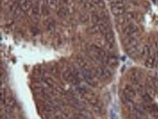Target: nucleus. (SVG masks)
<instances>
[{
  "mask_svg": "<svg viewBox=\"0 0 158 119\" xmlns=\"http://www.w3.org/2000/svg\"><path fill=\"white\" fill-rule=\"evenodd\" d=\"M139 32V28L135 24H128L124 29V34L126 36H135V34Z\"/></svg>",
  "mask_w": 158,
  "mask_h": 119,
  "instance_id": "39448f33",
  "label": "nucleus"
},
{
  "mask_svg": "<svg viewBox=\"0 0 158 119\" xmlns=\"http://www.w3.org/2000/svg\"><path fill=\"white\" fill-rule=\"evenodd\" d=\"M124 44L126 48H130V47L134 46V45H137L138 40L134 36H127V38L124 40Z\"/></svg>",
  "mask_w": 158,
  "mask_h": 119,
  "instance_id": "0eeeda50",
  "label": "nucleus"
},
{
  "mask_svg": "<svg viewBox=\"0 0 158 119\" xmlns=\"http://www.w3.org/2000/svg\"><path fill=\"white\" fill-rule=\"evenodd\" d=\"M92 2L96 5V7L99 8H104L106 6L103 0H92Z\"/></svg>",
  "mask_w": 158,
  "mask_h": 119,
  "instance_id": "a211bd4d",
  "label": "nucleus"
},
{
  "mask_svg": "<svg viewBox=\"0 0 158 119\" xmlns=\"http://www.w3.org/2000/svg\"><path fill=\"white\" fill-rule=\"evenodd\" d=\"M84 5L85 8L87 10H94L96 9V5H95L92 2H86V3H85Z\"/></svg>",
  "mask_w": 158,
  "mask_h": 119,
  "instance_id": "b1692460",
  "label": "nucleus"
},
{
  "mask_svg": "<svg viewBox=\"0 0 158 119\" xmlns=\"http://www.w3.org/2000/svg\"><path fill=\"white\" fill-rule=\"evenodd\" d=\"M141 48H139V45H134V46L130 47L128 48L126 51H127L128 54L130 56V57H136L139 55V51H140Z\"/></svg>",
  "mask_w": 158,
  "mask_h": 119,
  "instance_id": "1a4fd4ad",
  "label": "nucleus"
},
{
  "mask_svg": "<svg viewBox=\"0 0 158 119\" xmlns=\"http://www.w3.org/2000/svg\"><path fill=\"white\" fill-rule=\"evenodd\" d=\"M109 1L110 3L112 5V4L119 3V2H124L125 0H109Z\"/></svg>",
  "mask_w": 158,
  "mask_h": 119,
  "instance_id": "473e14b6",
  "label": "nucleus"
},
{
  "mask_svg": "<svg viewBox=\"0 0 158 119\" xmlns=\"http://www.w3.org/2000/svg\"><path fill=\"white\" fill-rule=\"evenodd\" d=\"M123 93H124V95L126 96L127 97L130 99H133L136 97V90L130 85H126L125 87L124 90H123Z\"/></svg>",
  "mask_w": 158,
  "mask_h": 119,
  "instance_id": "423d86ee",
  "label": "nucleus"
},
{
  "mask_svg": "<svg viewBox=\"0 0 158 119\" xmlns=\"http://www.w3.org/2000/svg\"><path fill=\"white\" fill-rule=\"evenodd\" d=\"M69 13V9H67L65 8H61L58 10V15L60 18H65L68 15Z\"/></svg>",
  "mask_w": 158,
  "mask_h": 119,
  "instance_id": "2eb2a0df",
  "label": "nucleus"
},
{
  "mask_svg": "<svg viewBox=\"0 0 158 119\" xmlns=\"http://www.w3.org/2000/svg\"><path fill=\"white\" fill-rule=\"evenodd\" d=\"M64 93H65L64 92V90L59 86H55L54 87V89H53V94H64Z\"/></svg>",
  "mask_w": 158,
  "mask_h": 119,
  "instance_id": "6ab92c4d",
  "label": "nucleus"
},
{
  "mask_svg": "<svg viewBox=\"0 0 158 119\" xmlns=\"http://www.w3.org/2000/svg\"><path fill=\"white\" fill-rule=\"evenodd\" d=\"M46 3L52 7H55L58 5V0H46Z\"/></svg>",
  "mask_w": 158,
  "mask_h": 119,
  "instance_id": "bb28decb",
  "label": "nucleus"
},
{
  "mask_svg": "<svg viewBox=\"0 0 158 119\" xmlns=\"http://www.w3.org/2000/svg\"><path fill=\"white\" fill-rule=\"evenodd\" d=\"M80 114L83 116L85 119H88L90 117V114L88 111H86V110H83L80 113Z\"/></svg>",
  "mask_w": 158,
  "mask_h": 119,
  "instance_id": "c85d7f7f",
  "label": "nucleus"
},
{
  "mask_svg": "<svg viewBox=\"0 0 158 119\" xmlns=\"http://www.w3.org/2000/svg\"><path fill=\"white\" fill-rule=\"evenodd\" d=\"M135 18V14L132 12H128L125 13L124 15H121V16H119L117 18V21L119 24L120 25H123V24H127L128 22H129L130 21H131L132 19Z\"/></svg>",
  "mask_w": 158,
  "mask_h": 119,
  "instance_id": "20e7f679",
  "label": "nucleus"
},
{
  "mask_svg": "<svg viewBox=\"0 0 158 119\" xmlns=\"http://www.w3.org/2000/svg\"><path fill=\"white\" fill-rule=\"evenodd\" d=\"M110 118L111 119H117V116L116 115L115 112L113 110H111V113H110Z\"/></svg>",
  "mask_w": 158,
  "mask_h": 119,
  "instance_id": "2f4dec72",
  "label": "nucleus"
},
{
  "mask_svg": "<svg viewBox=\"0 0 158 119\" xmlns=\"http://www.w3.org/2000/svg\"><path fill=\"white\" fill-rule=\"evenodd\" d=\"M125 5L124 2H119V3L112 4L111 7L112 13L115 16L119 17L124 15L125 13Z\"/></svg>",
  "mask_w": 158,
  "mask_h": 119,
  "instance_id": "f257e3e1",
  "label": "nucleus"
},
{
  "mask_svg": "<svg viewBox=\"0 0 158 119\" xmlns=\"http://www.w3.org/2000/svg\"><path fill=\"white\" fill-rule=\"evenodd\" d=\"M80 20L82 23H87L89 21V16L87 14L83 13L80 16Z\"/></svg>",
  "mask_w": 158,
  "mask_h": 119,
  "instance_id": "a878e982",
  "label": "nucleus"
},
{
  "mask_svg": "<svg viewBox=\"0 0 158 119\" xmlns=\"http://www.w3.org/2000/svg\"><path fill=\"white\" fill-rule=\"evenodd\" d=\"M0 92H1V95H0L1 104H5V102H6V92H5V90L4 88H1V91Z\"/></svg>",
  "mask_w": 158,
  "mask_h": 119,
  "instance_id": "412c9836",
  "label": "nucleus"
},
{
  "mask_svg": "<svg viewBox=\"0 0 158 119\" xmlns=\"http://www.w3.org/2000/svg\"><path fill=\"white\" fill-rule=\"evenodd\" d=\"M90 0H81V2H82L83 3H86V2H88Z\"/></svg>",
  "mask_w": 158,
  "mask_h": 119,
  "instance_id": "f704fd0d",
  "label": "nucleus"
},
{
  "mask_svg": "<svg viewBox=\"0 0 158 119\" xmlns=\"http://www.w3.org/2000/svg\"><path fill=\"white\" fill-rule=\"evenodd\" d=\"M146 119H147V118H146Z\"/></svg>",
  "mask_w": 158,
  "mask_h": 119,
  "instance_id": "c9c22d12",
  "label": "nucleus"
},
{
  "mask_svg": "<svg viewBox=\"0 0 158 119\" xmlns=\"http://www.w3.org/2000/svg\"><path fill=\"white\" fill-rule=\"evenodd\" d=\"M93 110L96 114H101L102 113V107L99 104V103H97L96 104L93 106Z\"/></svg>",
  "mask_w": 158,
  "mask_h": 119,
  "instance_id": "4be33fe9",
  "label": "nucleus"
},
{
  "mask_svg": "<svg viewBox=\"0 0 158 119\" xmlns=\"http://www.w3.org/2000/svg\"><path fill=\"white\" fill-rule=\"evenodd\" d=\"M151 83H152V86L155 88V91L158 92V74L155 77L151 79Z\"/></svg>",
  "mask_w": 158,
  "mask_h": 119,
  "instance_id": "dca6fc26",
  "label": "nucleus"
},
{
  "mask_svg": "<svg viewBox=\"0 0 158 119\" xmlns=\"http://www.w3.org/2000/svg\"><path fill=\"white\" fill-rule=\"evenodd\" d=\"M63 78H64L67 82L73 84V85L76 86L80 85V81L74 77V75L73 74V73L70 71V70H66L65 72H64V73H63Z\"/></svg>",
  "mask_w": 158,
  "mask_h": 119,
  "instance_id": "f03ea898",
  "label": "nucleus"
},
{
  "mask_svg": "<svg viewBox=\"0 0 158 119\" xmlns=\"http://www.w3.org/2000/svg\"><path fill=\"white\" fill-rule=\"evenodd\" d=\"M41 13L44 15H47L49 14V10L47 9V8H46L45 6H43L42 8H41Z\"/></svg>",
  "mask_w": 158,
  "mask_h": 119,
  "instance_id": "c756f323",
  "label": "nucleus"
},
{
  "mask_svg": "<svg viewBox=\"0 0 158 119\" xmlns=\"http://www.w3.org/2000/svg\"><path fill=\"white\" fill-rule=\"evenodd\" d=\"M54 29H55V25H54L53 23H50L48 24V26H47V29L48 31H53Z\"/></svg>",
  "mask_w": 158,
  "mask_h": 119,
  "instance_id": "7c9ffc66",
  "label": "nucleus"
},
{
  "mask_svg": "<svg viewBox=\"0 0 158 119\" xmlns=\"http://www.w3.org/2000/svg\"><path fill=\"white\" fill-rule=\"evenodd\" d=\"M31 5H32L31 0H25V1L23 2L22 4L20 5V7H21L23 12H26V11L29 10L30 8H31Z\"/></svg>",
  "mask_w": 158,
  "mask_h": 119,
  "instance_id": "f8f14e48",
  "label": "nucleus"
},
{
  "mask_svg": "<svg viewBox=\"0 0 158 119\" xmlns=\"http://www.w3.org/2000/svg\"><path fill=\"white\" fill-rule=\"evenodd\" d=\"M141 97L145 103L151 102L152 101V100H153V98H152V97H151L149 94H147L146 92H145L143 95H141Z\"/></svg>",
  "mask_w": 158,
  "mask_h": 119,
  "instance_id": "aec40b11",
  "label": "nucleus"
},
{
  "mask_svg": "<svg viewBox=\"0 0 158 119\" xmlns=\"http://www.w3.org/2000/svg\"><path fill=\"white\" fill-rule=\"evenodd\" d=\"M21 12H23V10H21V7H20V5H18V7H17L16 8H15V12H14V15H15V17L18 16V15H21Z\"/></svg>",
  "mask_w": 158,
  "mask_h": 119,
  "instance_id": "cd10ccee",
  "label": "nucleus"
},
{
  "mask_svg": "<svg viewBox=\"0 0 158 119\" xmlns=\"http://www.w3.org/2000/svg\"><path fill=\"white\" fill-rule=\"evenodd\" d=\"M22 0H12V2H13L14 4H17V3H19L20 2H21Z\"/></svg>",
  "mask_w": 158,
  "mask_h": 119,
  "instance_id": "72a5a7b5",
  "label": "nucleus"
},
{
  "mask_svg": "<svg viewBox=\"0 0 158 119\" xmlns=\"http://www.w3.org/2000/svg\"><path fill=\"white\" fill-rule=\"evenodd\" d=\"M150 48L149 45H144L143 47H142L140 49V51H139V56L142 58H147L149 56V54H150Z\"/></svg>",
  "mask_w": 158,
  "mask_h": 119,
  "instance_id": "9d476101",
  "label": "nucleus"
},
{
  "mask_svg": "<svg viewBox=\"0 0 158 119\" xmlns=\"http://www.w3.org/2000/svg\"><path fill=\"white\" fill-rule=\"evenodd\" d=\"M146 93L149 94L152 98H154V97H155V91H155V88H153V86H152V85H149V84H148L146 87Z\"/></svg>",
  "mask_w": 158,
  "mask_h": 119,
  "instance_id": "f3484780",
  "label": "nucleus"
},
{
  "mask_svg": "<svg viewBox=\"0 0 158 119\" xmlns=\"http://www.w3.org/2000/svg\"><path fill=\"white\" fill-rule=\"evenodd\" d=\"M155 61H156V51H155L153 48H150V54L146 58L145 66L148 68H152L155 66Z\"/></svg>",
  "mask_w": 158,
  "mask_h": 119,
  "instance_id": "7ed1b4c3",
  "label": "nucleus"
},
{
  "mask_svg": "<svg viewBox=\"0 0 158 119\" xmlns=\"http://www.w3.org/2000/svg\"><path fill=\"white\" fill-rule=\"evenodd\" d=\"M117 58L114 56H111L107 58V64L111 67H116L117 65Z\"/></svg>",
  "mask_w": 158,
  "mask_h": 119,
  "instance_id": "4468645a",
  "label": "nucleus"
},
{
  "mask_svg": "<svg viewBox=\"0 0 158 119\" xmlns=\"http://www.w3.org/2000/svg\"><path fill=\"white\" fill-rule=\"evenodd\" d=\"M44 82L45 83L46 85L48 86L49 87H53L54 86V81L50 77H45L44 79Z\"/></svg>",
  "mask_w": 158,
  "mask_h": 119,
  "instance_id": "393cba45",
  "label": "nucleus"
},
{
  "mask_svg": "<svg viewBox=\"0 0 158 119\" xmlns=\"http://www.w3.org/2000/svg\"><path fill=\"white\" fill-rule=\"evenodd\" d=\"M15 103H16V102H15V100H14L13 98L11 97V98L8 99V100L5 102V113H10V112L12 110V109L14 108V107H15Z\"/></svg>",
  "mask_w": 158,
  "mask_h": 119,
  "instance_id": "6e6552de",
  "label": "nucleus"
},
{
  "mask_svg": "<svg viewBox=\"0 0 158 119\" xmlns=\"http://www.w3.org/2000/svg\"><path fill=\"white\" fill-rule=\"evenodd\" d=\"M87 33L90 34H98V33L100 32V27H99V26H98V25H94V26H91V27H90V28L87 29Z\"/></svg>",
  "mask_w": 158,
  "mask_h": 119,
  "instance_id": "ddd939ff",
  "label": "nucleus"
},
{
  "mask_svg": "<svg viewBox=\"0 0 158 119\" xmlns=\"http://www.w3.org/2000/svg\"><path fill=\"white\" fill-rule=\"evenodd\" d=\"M32 14L34 15H35V16H37V15H40V12H41V9H40V6L37 5H35L33 6L32 8Z\"/></svg>",
  "mask_w": 158,
  "mask_h": 119,
  "instance_id": "5701e85b",
  "label": "nucleus"
},
{
  "mask_svg": "<svg viewBox=\"0 0 158 119\" xmlns=\"http://www.w3.org/2000/svg\"><path fill=\"white\" fill-rule=\"evenodd\" d=\"M105 40L109 45H114L115 42V38H114V34H113L112 31H109L105 34Z\"/></svg>",
  "mask_w": 158,
  "mask_h": 119,
  "instance_id": "9b49d317",
  "label": "nucleus"
}]
</instances>
